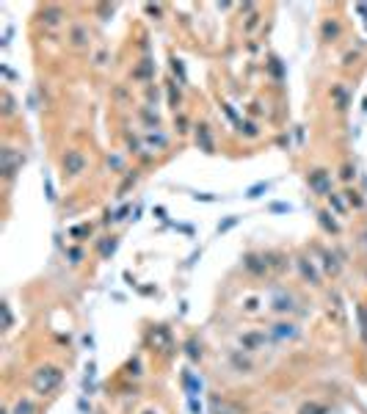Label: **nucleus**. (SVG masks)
Masks as SVG:
<instances>
[{"instance_id":"obj_18","label":"nucleus","mask_w":367,"mask_h":414,"mask_svg":"<svg viewBox=\"0 0 367 414\" xmlns=\"http://www.w3.org/2000/svg\"><path fill=\"white\" fill-rule=\"evenodd\" d=\"M320 221H323V226H326V229H332V232H337V224H334L332 218H329V213H320Z\"/></svg>"},{"instance_id":"obj_23","label":"nucleus","mask_w":367,"mask_h":414,"mask_svg":"<svg viewBox=\"0 0 367 414\" xmlns=\"http://www.w3.org/2000/svg\"><path fill=\"white\" fill-rule=\"evenodd\" d=\"M191 412H194V414H201V406H199V403H196L194 398H191Z\"/></svg>"},{"instance_id":"obj_6","label":"nucleus","mask_w":367,"mask_h":414,"mask_svg":"<svg viewBox=\"0 0 367 414\" xmlns=\"http://www.w3.org/2000/svg\"><path fill=\"white\" fill-rule=\"evenodd\" d=\"M273 307H276L279 312H284V309H293V298H290V295H284V293H279L276 298H273Z\"/></svg>"},{"instance_id":"obj_20","label":"nucleus","mask_w":367,"mask_h":414,"mask_svg":"<svg viewBox=\"0 0 367 414\" xmlns=\"http://www.w3.org/2000/svg\"><path fill=\"white\" fill-rule=\"evenodd\" d=\"M188 353H191V359H199V356H201V351L196 348V343H194V340L188 343Z\"/></svg>"},{"instance_id":"obj_14","label":"nucleus","mask_w":367,"mask_h":414,"mask_svg":"<svg viewBox=\"0 0 367 414\" xmlns=\"http://www.w3.org/2000/svg\"><path fill=\"white\" fill-rule=\"evenodd\" d=\"M301 414H326V409L318 403H306V406H301Z\"/></svg>"},{"instance_id":"obj_24","label":"nucleus","mask_w":367,"mask_h":414,"mask_svg":"<svg viewBox=\"0 0 367 414\" xmlns=\"http://www.w3.org/2000/svg\"><path fill=\"white\" fill-rule=\"evenodd\" d=\"M69 257H72V262H77V260H80V252H77V249H72Z\"/></svg>"},{"instance_id":"obj_21","label":"nucleus","mask_w":367,"mask_h":414,"mask_svg":"<svg viewBox=\"0 0 367 414\" xmlns=\"http://www.w3.org/2000/svg\"><path fill=\"white\" fill-rule=\"evenodd\" d=\"M3 315H6V329H11V309H8V304H3Z\"/></svg>"},{"instance_id":"obj_13","label":"nucleus","mask_w":367,"mask_h":414,"mask_svg":"<svg viewBox=\"0 0 367 414\" xmlns=\"http://www.w3.org/2000/svg\"><path fill=\"white\" fill-rule=\"evenodd\" d=\"M356 312H359V323H362V337H365V343H367V309L356 307Z\"/></svg>"},{"instance_id":"obj_4","label":"nucleus","mask_w":367,"mask_h":414,"mask_svg":"<svg viewBox=\"0 0 367 414\" xmlns=\"http://www.w3.org/2000/svg\"><path fill=\"white\" fill-rule=\"evenodd\" d=\"M17 166H22V158L14 152V149H3V174L14 177Z\"/></svg>"},{"instance_id":"obj_16","label":"nucleus","mask_w":367,"mask_h":414,"mask_svg":"<svg viewBox=\"0 0 367 414\" xmlns=\"http://www.w3.org/2000/svg\"><path fill=\"white\" fill-rule=\"evenodd\" d=\"M72 42H75V44H83V42H86V31H83V28H75V31H72Z\"/></svg>"},{"instance_id":"obj_19","label":"nucleus","mask_w":367,"mask_h":414,"mask_svg":"<svg viewBox=\"0 0 367 414\" xmlns=\"http://www.w3.org/2000/svg\"><path fill=\"white\" fill-rule=\"evenodd\" d=\"M260 340H263V337H260V334H246V337H243L240 343H243V345H257V343H260Z\"/></svg>"},{"instance_id":"obj_2","label":"nucleus","mask_w":367,"mask_h":414,"mask_svg":"<svg viewBox=\"0 0 367 414\" xmlns=\"http://www.w3.org/2000/svg\"><path fill=\"white\" fill-rule=\"evenodd\" d=\"M86 169V158L77 149H69V152L64 155V171L67 174H80Z\"/></svg>"},{"instance_id":"obj_15","label":"nucleus","mask_w":367,"mask_h":414,"mask_svg":"<svg viewBox=\"0 0 367 414\" xmlns=\"http://www.w3.org/2000/svg\"><path fill=\"white\" fill-rule=\"evenodd\" d=\"M337 33H339L337 22H326V25H323V36H326V39H332V36H337Z\"/></svg>"},{"instance_id":"obj_10","label":"nucleus","mask_w":367,"mask_h":414,"mask_svg":"<svg viewBox=\"0 0 367 414\" xmlns=\"http://www.w3.org/2000/svg\"><path fill=\"white\" fill-rule=\"evenodd\" d=\"M196 138L201 141V147L207 149V152H213V141H210V135H207V127H204V125L199 127V133H196Z\"/></svg>"},{"instance_id":"obj_22","label":"nucleus","mask_w":367,"mask_h":414,"mask_svg":"<svg viewBox=\"0 0 367 414\" xmlns=\"http://www.w3.org/2000/svg\"><path fill=\"white\" fill-rule=\"evenodd\" d=\"M3 102H6V111H8V113L14 111V99L8 97V94H3Z\"/></svg>"},{"instance_id":"obj_11","label":"nucleus","mask_w":367,"mask_h":414,"mask_svg":"<svg viewBox=\"0 0 367 414\" xmlns=\"http://www.w3.org/2000/svg\"><path fill=\"white\" fill-rule=\"evenodd\" d=\"M298 265H301V271H304V276L312 282V285H318V274H315V268L306 265V260H298Z\"/></svg>"},{"instance_id":"obj_3","label":"nucleus","mask_w":367,"mask_h":414,"mask_svg":"<svg viewBox=\"0 0 367 414\" xmlns=\"http://www.w3.org/2000/svg\"><path fill=\"white\" fill-rule=\"evenodd\" d=\"M309 188L315 191V193H320V196H326L329 191H332V183H329V174L326 171H312L309 174Z\"/></svg>"},{"instance_id":"obj_17","label":"nucleus","mask_w":367,"mask_h":414,"mask_svg":"<svg viewBox=\"0 0 367 414\" xmlns=\"http://www.w3.org/2000/svg\"><path fill=\"white\" fill-rule=\"evenodd\" d=\"M263 191H268V183H260V185H254V188H249V196L251 199H257Z\"/></svg>"},{"instance_id":"obj_7","label":"nucleus","mask_w":367,"mask_h":414,"mask_svg":"<svg viewBox=\"0 0 367 414\" xmlns=\"http://www.w3.org/2000/svg\"><path fill=\"white\" fill-rule=\"evenodd\" d=\"M213 412L215 414H237V406H229L224 400H213Z\"/></svg>"},{"instance_id":"obj_1","label":"nucleus","mask_w":367,"mask_h":414,"mask_svg":"<svg viewBox=\"0 0 367 414\" xmlns=\"http://www.w3.org/2000/svg\"><path fill=\"white\" fill-rule=\"evenodd\" d=\"M61 370H58L56 365H44V367H39V370L33 373V392L36 395H50L53 389H58V384H61Z\"/></svg>"},{"instance_id":"obj_12","label":"nucleus","mask_w":367,"mask_h":414,"mask_svg":"<svg viewBox=\"0 0 367 414\" xmlns=\"http://www.w3.org/2000/svg\"><path fill=\"white\" fill-rule=\"evenodd\" d=\"M33 403L31 400H17V406H14V414H33Z\"/></svg>"},{"instance_id":"obj_5","label":"nucleus","mask_w":367,"mask_h":414,"mask_svg":"<svg viewBox=\"0 0 367 414\" xmlns=\"http://www.w3.org/2000/svg\"><path fill=\"white\" fill-rule=\"evenodd\" d=\"M273 334H276L279 340H284V337H296L298 329L293 326V323H276V326H273Z\"/></svg>"},{"instance_id":"obj_8","label":"nucleus","mask_w":367,"mask_h":414,"mask_svg":"<svg viewBox=\"0 0 367 414\" xmlns=\"http://www.w3.org/2000/svg\"><path fill=\"white\" fill-rule=\"evenodd\" d=\"M185 386H188V395H191V398H194L196 392H199L201 389V381L199 379H194V376H191V373H185Z\"/></svg>"},{"instance_id":"obj_9","label":"nucleus","mask_w":367,"mask_h":414,"mask_svg":"<svg viewBox=\"0 0 367 414\" xmlns=\"http://www.w3.org/2000/svg\"><path fill=\"white\" fill-rule=\"evenodd\" d=\"M58 20H61V11H58V8H47V11H42V22H47V25H56Z\"/></svg>"}]
</instances>
